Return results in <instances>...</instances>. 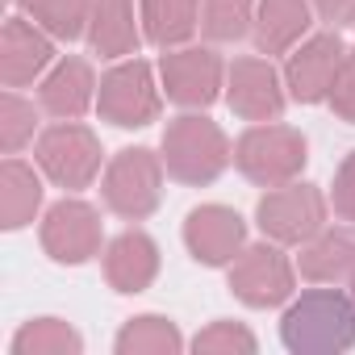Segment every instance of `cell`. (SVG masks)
<instances>
[{"label":"cell","instance_id":"19","mask_svg":"<svg viewBox=\"0 0 355 355\" xmlns=\"http://www.w3.org/2000/svg\"><path fill=\"white\" fill-rule=\"evenodd\" d=\"M88 38H92V51L105 55V59L134 55V51H138V30H134V9H130V0H92Z\"/></svg>","mask_w":355,"mask_h":355},{"label":"cell","instance_id":"32","mask_svg":"<svg viewBox=\"0 0 355 355\" xmlns=\"http://www.w3.org/2000/svg\"><path fill=\"white\" fill-rule=\"evenodd\" d=\"M21 5H30V0H21Z\"/></svg>","mask_w":355,"mask_h":355},{"label":"cell","instance_id":"7","mask_svg":"<svg viewBox=\"0 0 355 355\" xmlns=\"http://www.w3.org/2000/svg\"><path fill=\"white\" fill-rule=\"evenodd\" d=\"M101 117L121 130H138L159 117V92L142 59H130L101 80Z\"/></svg>","mask_w":355,"mask_h":355},{"label":"cell","instance_id":"27","mask_svg":"<svg viewBox=\"0 0 355 355\" xmlns=\"http://www.w3.org/2000/svg\"><path fill=\"white\" fill-rule=\"evenodd\" d=\"M0 138H5V150H21L34 138V105L13 92L0 101Z\"/></svg>","mask_w":355,"mask_h":355},{"label":"cell","instance_id":"28","mask_svg":"<svg viewBox=\"0 0 355 355\" xmlns=\"http://www.w3.org/2000/svg\"><path fill=\"white\" fill-rule=\"evenodd\" d=\"M330 105L343 121L355 125V51H347V59L338 63V76L330 84Z\"/></svg>","mask_w":355,"mask_h":355},{"label":"cell","instance_id":"2","mask_svg":"<svg viewBox=\"0 0 355 355\" xmlns=\"http://www.w3.org/2000/svg\"><path fill=\"white\" fill-rule=\"evenodd\" d=\"M163 163L184 184H214L230 163V142L218 121L189 113L163 130Z\"/></svg>","mask_w":355,"mask_h":355},{"label":"cell","instance_id":"14","mask_svg":"<svg viewBox=\"0 0 355 355\" xmlns=\"http://www.w3.org/2000/svg\"><path fill=\"white\" fill-rule=\"evenodd\" d=\"M51 59H55V51H51L46 34H38L26 17L5 21V34H0V76H5L9 88H21L34 76H42Z\"/></svg>","mask_w":355,"mask_h":355},{"label":"cell","instance_id":"20","mask_svg":"<svg viewBox=\"0 0 355 355\" xmlns=\"http://www.w3.org/2000/svg\"><path fill=\"white\" fill-rule=\"evenodd\" d=\"M38 205H42V184L34 167L9 159L0 167V218H5V230H21L26 222H34Z\"/></svg>","mask_w":355,"mask_h":355},{"label":"cell","instance_id":"5","mask_svg":"<svg viewBox=\"0 0 355 355\" xmlns=\"http://www.w3.org/2000/svg\"><path fill=\"white\" fill-rule=\"evenodd\" d=\"M259 230L272 239V243H309L322 226H326V201L313 184H276L259 209Z\"/></svg>","mask_w":355,"mask_h":355},{"label":"cell","instance_id":"3","mask_svg":"<svg viewBox=\"0 0 355 355\" xmlns=\"http://www.w3.org/2000/svg\"><path fill=\"white\" fill-rule=\"evenodd\" d=\"M305 138L293 130V125H251L239 146H234V163L247 180L263 184V189H276V184H288L293 175L305 167Z\"/></svg>","mask_w":355,"mask_h":355},{"label":"cell","instance_id":"30","mask_svg":"<svg viewBox=\"0 0 355 355\" xmlns=\"http://www.w3.org/2000/svg\"><path fill=\"white\" fill-rule=\"evenodd\" d=\"M313 9L322 13V21L338 26H355V0H313Z\"/></svg>","mask_w":355,"mask_h":355},{"label":"cell","instance_id":"22","mask_svg":"<svg viewBox=\"0 0 355 355\" xmlns=\"http://www.w3.org/2000/svg\"><path fill=\"white\" fill-rule=\"evenodd\" d=\"M180 347H184L180 330H175L167 318H159V313L134 318V322H125V330L117 334V351H121V355H175Z\"/></svg>","mask_w":355,"mask_h":355},{"label":"cell","instance_id":"8","mask_svg":"<svg viewBox=\"0 0 355 355\" xmlns=\"http://www.w3.org/2000/svg\"><path fill=\"white\" fill-rule=\"evenodd\" d=\"M230 288L251 309L280 305V301L293 297V263L268 243L247 247V251H239V259L230 268Z\"/></svg>","mask_w":355,"mask_h":355},{"label":"cell","instance_id":"24","mask_svg":"<svg viewBox=\"0 0 355 355\" xmlns=\"http://www.w3.org/2000/svg\"><path fill=\"white\" fill-rule=\"evenodd\" d=\"M34 13L38 26H46V34L55 38H80L88 17H92V0H30L26 5Z\"/></svg>","mask_w":355,"mask_h":355},{"label":"cell","instance_id":"18","mask_svg":"<svg viewBox=\"0 0 355 355\" xmlns=\"http://www.w3.org/2000/svg\"><path fill=\"white\" fill-rule=\"evenodd\" d=\"M309 30V0H259L255 42L263 55H284Z\"/></svg>","mask_w":355,"mask_h":355},{"label":"cell","instance_id":"26","mask_svg":"<svg viewBox=\"0 0 355 355\" xmlns=\"http://www.w3.org/2000/svg\"><path fill=\"white\" fill-rule=\"evenodd\" d=\"M193 351L201 355H230V351H243V355H251L255 351V334L247 330V326H239V322H214L209 330H201L197 338H193Z\"/></svg>","mask_w":355,"mask_h":355},{"label":"cell","instance_id":"1","mask_svg":"<svg viewBox=\"0 0 355 355\" xmlns=\"http://www.w3.org/2000/svg\"><path fill=\"white\" fill-rule=\"evenodd\" d=\"M288 351H347L355 347V297H343L334 288H313L301 301L288 305L280 322Z\"/></svg>","mask_w":355,"mask_h":355},{"label":"cell","instance_id":"31","mask_svg":"<svg viewBox=\"0 0 355 355\" xmlns=\"http://www.w3.org/2000/svg\"><path fill=\"white\" fill-rule=\"evenodd\" d=\"M351 297H355V276H351Z\"/></svg>","mask_w":355,"mask_h":355},{"label":"cell","instance_id":"9","mask_svg":"<svg viewBox=\"0 0 355 355\" xmlns=\"http://www.w3.org/2000/svg\"><path fill=\"white\" fill-rule=\"evenodd\" d=\"M42 247L55 263H88L101 251V218L84 201H59L42 218Z\"/></svg>","mask_w":355,"mask_h":355},{"label":"cell","instance_id":"23","mask_svg":"<svg viewBox=\"0 0 355 355\" xmlns=\"http://www.w3.org/2000/svg\"><path fill=\"white\" fill-rule=\"evenodd\" d=\"M80 347H84V338L59 318H38V322L21 326L13 338V355H76Z\"/></svg>","mask_w":355,"mask_h":355},{"label":"cell","instance_id":"21","mask_svg":"<svg viewBox=\"0 0 355 355\" xmlns=\"http://www.w3.org/2000/svg\"><path fill=\"white\" fill-rule=\"evenodd\" d=\"M142 21L150 42L180 46L197 30V0H142Z\"/></svg>","mask_w":355,"mask_h":355},{"label":"cell","instance_id":"11","mask_svg":"<svg viewBox=\"0 0 355 355\" xmlns=\"http://www.w3.org/2000/svg\"><path fill=\"white\" fill-rule=\"evenodd\" d=\"M163 88L175 105H214L222 88V59L214 51L189 46V51H171L163 55Z\"/></svg>","mask_w":355,"mask_h":355},{"label":"cell","instance_id":"6","mask_svg":"<svg viewBox=\"0 0 355 355\" xmlns=\"http://www.w3.org/2000/svg\"><path fill=\"white\" fill-rule=\"evenodd\" d=\"M38 163L55 184L84 189L101 171V142H96L92 130H84L76 121H63V125H51L38 138Z\"/></svg>","mask_w":355,"mask_h":355},{"label":"cell","instance_id":"15","mask_svg":"<svg viewBox=\"0 0 355 355\" xmlns=\"http://www.w3.org/2000/svg\"><path fill=\"white\" fill-rule=\"evenodd\" d=\"M155 272H159V247L146 234L130 230V234H121V239L109 243L105 276H109V284L117 293H142L155 280Z\"/></svg>","mask_w":355,"mask_h":355},{"label":"cell","instance_id":"10","mask_svg":"<svg viewBox=\"0 0 355 355\" xmlns=\"http://www.w3.org/2000/svg\"><path fill=\"white\" fill-rule=\"evenodd\" d=\"M184 243H189V251H193L197 263L222 268V263L239 259V251H243V243H247V226H243V218H239L234 209H226V205H201V209H193L189 222H184Z\"/></svg>","mask_w":355,"mask_h":355},{"label":"cell","instance_id":"13","mask_svg":"<svg viewBox=\"0 0 355 355\" xmlns=\"http://www.w3.org/2000/svg\"><path fill=\"white\" fill-rule=\"evenodd\" d=\"M226 101L247 121H276L280 109H284V92H280V80H276L272 63H263V59H239L230 67Z\"/></svg>","mask_w":355,"mask_h":355},{"label":"cell","instance_id":"29","mask_svg":"<svg viewBox=\"0 0 355 355\" xmlns=\"http://www.w3.org/2000/svg\"><path fill=\"white\" fill-rule=\"evenodd\" d=\"M334 214L355 222V150L343 159V167L334 175Z\"/></svg>","mask_w":355,"mask_h":355},{"label":"cell","instance_id":"17","mask_svg":"<svg viewBox=\"0 0 355 355\" xmlns=\"http://www.w3.org/2000/svg\"><path fill=\"white\" fill-rule=\"evenodd\" d=\"M305 280H351L355 276V230H318L301 251Z\"/></svg>","mask_w":355,"mask_h":355},{"label":"cell","instance_id":"12","mask_svg":"<svg viewBox=\"0 0 355 355\" xmlns=\"http://www.w3.org/2000/svg\"><path fill=\"white\" fill-rule=\"evenodd\" d=\"M347 59V46L338 34H318L309 38L297 55H288V67H284V80L293 88V96L301 105H313L322 96H330V84L338 76V63Z\"/></svg>","mask_w":355,"mask_h":355},{"label":"cell","instance_id":"4","mask_svg":"<svg viewBox=\"0 0 355 355\" xmlns=\"http://www.w3.org/2000/svg\"><path fill=\"white\" fill-rule=\"evenodd\" d=\"M163 197V163L159 155H150L146 146L121 150L109 171H105V205L130 222H142L146 214H155Z\"/></svg>","mask_w":355,"mask_h":355},{"label":"cell","instance_id":"16","mask_svg":"<svg viewBox=\"0 0 355 355\" xmlns=\"http://www.w3.org/2000/svg\"><path fill=\"white\" fill-rule=\"evenodd\" d=\"M92 92H96V80H92V67L84 59H63L46 84H42V109L55 113V117H67L76 121L88 105H92Z\"/></svg>","mask_w":355,"mask_h":355},{"label":"cell","instance_id":"25","mask_svg":"<svg viewBox=\"0 0 355 355\" xmlns=\"http://www.w3.org/2000/svg\"><path fill=\"white\" fill-rule=\"evenodd\" d=\"M255 13H251V0H205L201 9V30L214 42H234L251 30Z\"/></svg>","mask_w":355,"mask_h":355}]
</instances>
